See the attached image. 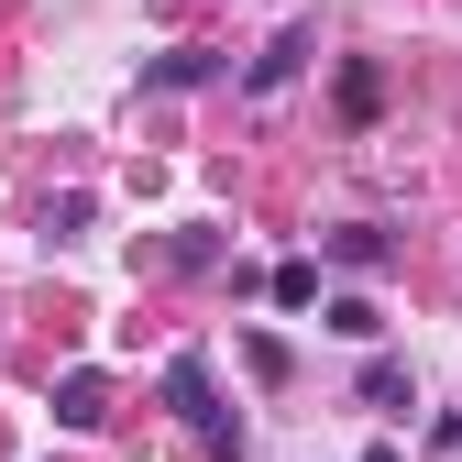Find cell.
Here are the masks:
<instances>
[{"mask_svg": "<svg viewBox=\"0 0 462 462\" xmlns=\"http://www.w3.org/2000/svg\"><path fill=\"white\" fill-rule=\"evenodd\" d=\"M165 408H177V419L199 430V451H209V462H243V419L220 408V385H209V353H177V364H165Z\"/></svg>", "mask_w": 462, "mask_h": 462, "instance_id": "6da1fadb", "label": "cell"}, {"mask_svg": "<svg viewBox=\"0 0 462 462\" xmlns=\"http://www.w3.org/2000/svg\"><path fill=\"white\" fill-rule=\"evenodd\" d=\"M298 67H309V33H275V44L254 55V67H243V88H254V99H275V88L298 78Z\"/></svg>", "mask_w": 462, "mask_h": 462, "instance_id": "7a4b0ae2", "label": "cell"}, {"mask_svg": "<svg viewBox=\"0 0 462 462\" xmlns=\"http://www.w3.org/2000/svg\"><path fill=\"white\" fill-rule=\"evenodd\" d=\"M264 298H275V309H309V298H319V264H309V254H298V264H275V275H264Z\"/></svg>", "mask_w": 462, "mask_h": 462, "instance_id": "ba28073f", "label": "cell"}, {"mask_svg": "<svg viewBox=\"0 0 462 462\" xmlns=\"http://www.w3.org/2000/svg\"><path fill=\"white\" fill-rule=\"evenodd\" d=\"M143 78H154V88H209V78H220V55H209V44H177V55H154Z\"/></svg>", "mask_w": 462, "mask_h": 462, "instance_id": "3957f363", "label": "cell"}, {"mask_svg": "<svg viewBox=\"0 0 462 462\" xmlns=\"http://www.w3.org/2000/svg\"><path fill=\"white\" fill-rule=\"evenodd\" d=\"M364 462H408V451H396V440H374V451H364Z\"/></svg>", "mask_w": 462, "mask_h": 462, "instance_id": "30bf717a", "label": "cell"}, {"mask_svg": "<svg viewBox=\"0 0 462 462\" xmlns=\"http://www.w3.org/2000/svg\"><path fill=\"white\" fill-rule=\"evenodd\" d=\"M55 419H67V430H99L110 419V385L99 374H67V385H55Z\"/></svg>", "mask_w": 462, "mask_h": 462, "instance_id": "5b68a950", "label": "cell"}, {"mask_svg": "<svg viewBox=\"0 0 462 462\" xmlns=\"http://www.w3.org/2000/svg\"><path fill=\"white\" fill-rule=\"evenodd\" d=\"M364 408H385V419L408 408V364H396V353H374V364H364Z\"/></svg>", "mask_w": 462, "mask_h": 462, "instance_id": "52a82bcc", "label": "cell"}, {"mask_svg": "<svg viewBox=\"0 0 462 462\" xmlns=\"http://www.w3.org/2000/svg\"><path fill=\"white\" fill-rule=\"evenodd\" d=\"M385 254H396V243H385L374 220H341V231H330V264H353V275H374Z\"/></svg>", "mask_w": 462, "mask_h": 462, "instance_id": "277c9868", "label": "cell"}, {"mask_svg": "<svg viewBox=\"0 0 462 462\" xmlns=\"http://www.w3.org/2000/svg\"><path fill=\"white\" fill-rule=\"evenodd\" d=\"M374 110H385V67L353 55V67H341V122H374Z\"/></svg>", "mask_w": 462, "mask_h": 462, "instance_id": "8992f818", "label": "cell"}, {"mask_svg": "<svg viewBox=\"0 0 462 462\" xmlns=\"http://www.w3.org/2000/svg\"><path fill=\"white\" fill-rule=\"evenodd\" d=\"M330 330H341V341H385V309H374V298H330Z\"/></svg>", "mask_w": 462, "mask_h": 462, "instance_id": "9c48e42d", "label": "cell"}]
</instances>
